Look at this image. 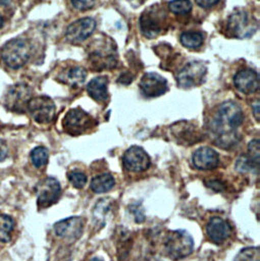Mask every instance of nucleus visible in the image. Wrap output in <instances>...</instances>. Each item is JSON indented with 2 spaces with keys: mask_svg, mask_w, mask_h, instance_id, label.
I'll return each instance as SVG.
<instances>
[{
  "mask_svg": "<svg viewBox=\"0 0 260 261\" xmlns=\"http://www.w3.org/2000/svg\"><path fill=\"white\" fill-rule=\"evenodd\" d=\"M31 95L32 91L29 86L24 84H16L7 91L4 98V105L9 111L23 113L31 100Z\"/></svg>",
  "mask_w": 260,
  "mask_h": 261,
  "instance_id": "nucleus-6",
  "label": "nucleus"
},
{
  "mask_svg": "<svg viewBox=\"0 0 260 261\" xmlns=\"http://www.w3.org/2000/svg\"><path fill=\"white\" fill-rule=\"evenodd\" d=\"M7 153H8L7 146H6L5 142L2 139H0V162L4 161L6 159Z\"/></svg>",
  "mask_w": 260,
  "mask_h": 261,
  "instance_id": "nucleus-32",
  "label": "nucleus"
},
{
  "mask_svg": "<svg viewBox=\"0 0 260 261\" xmlns=\"http://www.w3.org/2000/svg\"><path fill=\"white\" fill-rule=\"evenodd\" d=\"M96 0H71L73 7L77 10L85 11L92 8L95 5Z\"/></svg>",
  "mask_w": 260,
  "mask_h": 261,
  "instance_id": "nucleus-30",
  "label": "nucleus"
},
{
  "mask_svg": "<svg viewBox=\"0 0 260 261\" xmlns=\"http://www.w3.org/2000/svg\"><path fill=\"white\" fill-rule=\"evenodd\" d=\"M84 220L80 217H72L57 222L54 225L55 234L60 238H65L69 242L76 241L83 234Z\"/></svg>",
  "mask_w": 260,
  "mask_h": 261,
  "instance_id": "nucleus-12",
  "label": "nucleus"
},
{
  "mask_svg": "<svg viewBox=\"0 0 260 261\" xmlns=\"http://www.w3.org/2000/svg\"><path fill=\"white\" fill-rule=\"evenodd\" d=\"M169 8L176 14H187L191 11L192 5L189 0H173L169 3Z\"/></svg>",
  "mask_w": 260,
  "mask_h": 261,
  "instance_id": "nucleus-26",
  "label": "nucleus"
},
{
  "mask_svg": "<svg viewBox=\"0 0 260 261\" xmlns=\"http://www.w3.org/2000/svg\"><path fill=\"white\" fill-rule=\"evenodd\" d=\"M27 110L30 112L33 119L40 124H48L55 117V104L46 96L31 98L28 103Z\"/></svg>",
  "mask_w": 260,
  "mask_h": 261,
  "instance_id": "nucleus-4",
  "label": "nucleus"
},
{
  "mask_svg": "<svg viewBox=\"0 0 260 261\" xmlns=\"http://www.w3.org/2000/svg\"><path fill=\"white\" fill-rule=\"evenodd\" d=\"M108 85L109 81L106 76H99L89 83L87 90L92 99L97 102H104L108 98Z\"/></svg>",
  "mask_w": 260,
  "mask_h": 261,
  "instance_id": "nucleus-18",
  "label": "nucleus"
},
{
  "mask_svg": "<svg viewBox=\"0 0 260 261\" xmlns=\"http://www.w3.org/2000/svg\"><path fill=\"white\" fill-rule=\"evenodd\" d=\"M139 88L141 94L147 98H154L162 96L168 90V83L167 81L158 73L148 72L145 73L140 83Z\"/></svg>",
  "mask_w": 260,
  "mask_h": 261,
  "instance_id": "nucleus-13",
  "label": "nucleus"
},
{
  "mask_svg": "<svg viewBox=\"0 0 260 261\" xmlns=\"http://www.w3.org/2000/svg\"><path fill=\"white\" fill-rule=\"evenodd\" d=\"M61 195L59 182L52 177L43 180L37 187V203L40 208H47L56 203Z\"/></svg>",
  "mask_w": 260,
  "mask_h": 261,
  "instance_id": "nucleus-10",
  "label": "nucleus"
},
{
  "mask_svg": "<svg viewBox=\"0 0 260 261\" xmlns=\"http://www.w3.org/2000/svg\"><path fill=\"white\" fill-rule=\"evenodd\" d=\"M115 185L114 177L109 173L96 176L91 182V189L95 193H105L111 190Z\"/></svg>",
  "mask_w": 260,
  "mask_h": 261,
  "instance_id": "nucleus-19",
  "label": "nucleus"
},
{
  "mask_svg": "<svg viewBox=\"0 0 260 261\" xmlns=\"http://www.w3.org/2000/svg\"><path fill=\"white\" fill-rule=\"evenodd\" d=\"M94 125V119L90 114L80 108L71 109L63 119V128L71 135H79L89 130Z\"/></svg>",
  "mask_w": 260,
  "mask_h": 261,
  "instance_id": "nucleus-8",
  "label": "nucleus"
},
{
  "mask_svg": "<svg viewBox=\"0 0 260 261\" xmlns=\"http://www.w3.org/2000/svg\"><path fill=\"white\" fill-rule=\"evenodd\" d=\"M235 261H260L259 247H247L242 249Z\"/></svg>",
  "mask_w": 260,
  "mask_h": 261,
  "instance_id": "nucleus-25",
  "label": "nucleus"
},
{
  "mask_svg": "<svg viewBox=\"0 0 260 261\" xmlns=\"http://www.w3.org/2000/svg\"><path fill=\"white\" fill-rule=\"evenodd\" d=\"M180 42L186 48L197 49L203 43V36L197 32H185L181 35Z\"/></svg>",
  "mask_w": 260,
  "mask_h": 261,
  "instance_id": "nucleus-22",
  "label": "nucleus"
},
{
  "mask_svg": "<svg viewBox=\"0 0 260 261\" xmlns=\"http://www.w3.org/2000/svg\"><path fill=\"white\" fill-rule=\"evenodd\" d=\"M234 84L238 91L243 94H253L258 91L259 79L256 71L252 69H242L234 77Z\"/></svg>",
  "mask_w": 260,
  "mask_h": 261,
  "instance_id": "nucleus-16",
  "label": "nucleus"
},
{
  "mask_svg": "<svg viewBox=\"0 0 260 261\" xmlns=\"http://www.w3.org/2000/svg\"><path fill=\"white\" fill-rule=\"evenodd\" d=\"M96 21L91 17H84L72 22L66 30V39L73 44L87 40L95 31Z\"/></svg>",
  "mask_w": 260,
  "mask_h": 261,
  "instance_id": "nucleus-11",
  "label": "nucleus"
},
{
  "mask_svg": "<svg viewBox=\"0 0 260 261\" xmlns=\"http://www.w3.org/2000/svg\"><path fill=\"white\" fill-rule=\"evenodd\" d=\"M193 239L184 230L169 232L165 240V249L168 256L178 260L187 257L193 251Z\"/></svg>",
  "mask_w": 260,
  "mask_h": 261,
  "instance_id": "nucleus-3",
  "label": "nucleus"
},
{
  "mask_svg": "<svg viewBox=\"0 0 260 261\" xmlns=\"http://www.w3.org/2000/svg\"><path fill=\"white\" fill-rule=\"evenodd\" d=\"M249 159L256 165H259L260 145L258 139H253L248 144Z\"/></svg>",
  "mask_w": 260,
  "mask_h": 261,
  "instance_id": "nucleus-28",
  "label": "nucleus"
},
{
  "mask_svg": "<svg viewBox=\"0 0 260 261\" xmlns=\"http://www.w3.org/2000/svg\"><path fill=\"white\" fill-rule=\"evenodd\" d=\"M220 0H195V2L203 8H210L219 3Z\"/></svg>",
  "mask_w": 260,
  "mask_h": 261,
  "instance_id": "nucleus-31",
  "label": "nucleus"
},
{
  "mask_svg": "<svg viewBox=\"0 0 260 261\" xmlns=\"http://www.w3.org/2000/svg\"><path fill=\"white\" fill-rule=\"evenodd\" d=\"M252 110H253V114L254 117L257 121H259V101H256L254 103V105L252 106Z\"/></svg>",
  "mask_w": 260,
  "mask_h": 261,
  "instance_id": "nucleus-34",
  "label": "nucleus"
},
{
  "mask_svg": "<svg viewBox=\"0 0 260 261\" xmlns=\"http://www.w3.org/2000/svg\"><path fill=\"white\" fill-rule=\"evenodd\" d=\"M14 227L12 218L7 215H0V241L7 243L11 240V233Z\"/></svg>",
  "mask_w": 260,
  "mask_h": 261,
  "instance_id": "nucleus-23",
  "label": "nucleus"
},
{
  "mask_svg": "<svg viewBox=\"0 0 260 261\" xmlns=\"http://www.w3.org/2000/svg\"><path fill=\"white\" fill-rule=\"evenodd\" d=\"M2 25H3V18H2V16L0 15V29L2 28Z\"/></svg>",
  "mask_w": 260,
  "mask_h": 261,
  "instance_id": "nucleus-37",
  "label": "nucleus"
},
{
  "mask_svg": "<svg viewBox=\"0 0 260 261\" xmlns=\"http://www.w3.org/2000/svg\"><path fill=\"white\" fill-rule=\"evenodd\" d=\"M31 56L30 44L23 39H12L8 41L1 49V57L4 63L12 68L22 67Z\"/></svg>",
  "mask_w": 260,
  "mask_h": 261,
  "instance_id": "nucleus-2",
  "label": "nucleus"
},
{
  "mask_svg": "<svg viewBox=\"0 0 260 261\" xmlns=\"http://www.w3.org/2000/svg\"><path fill=\"white\" fill-rule=\"evenodd\" d=\"M86 77H87L86 69L81 66H75V67L69 68L66 71L64 82L66 84H69L72 87H76L84 84Z\"/></svg>",
  "mask_w": 260,
  "mask_h": 261,
  "instance_id": "nucleus-21",
  "label": "nucleus"
},
{
  "mask_svg": "<svg viewBox=\"0 0 260 261\" xmlns=\"http://www.w3.org/2000/svg\"><path fill=\"white\" fill-rule=\"evenodd\" d=\"M206 234L209 238L216 244L225 242L231 234L230 225L221 218H213L206 226Z\"/></svg>",
  "mask_w": 260,
  "mask_h": 261,
  "instance_id": "nucleus-17",
  "label": "nucleus"
},
{
  "mask_svg": "<svg viewBox=\"0 0 260 261\" xmlns=\"http://www.w3.org/2000/svg\"><path fill=\"white\" fill-rule=\"evenodd\" d=\"M68 180L71 183V185L77 189H82L85 187V185L87 184L88 178L87 176L79 171H74V172H70L68 174Z\"/></svg>",
  "mask_w": 260,
  "mask_h": 261,
  "instance_id": "nucleus-27",
  "label": "nucleus"
},
{
  "mask_svg": "<svg viewBox=\"0 0 260 261\" xmlns=\"http://www.w3.org/2000/svg\"><path fill=\"white\" fill-rule=\"evenodd\" d=\"M140 30L144 37L152 39L161 34L165 23V15L158 7L151 6L140 16Z\"/></svg>",
  "mask_w": 260,
  "mask_h": 261,
  "instance_id": "nucleus-9",
  "label": "nucleus"
},
{
  "mask_svg": "<svg viewBox=\"0 0 260 261\" xmlns=\"http://www.w3.org/2000/svg\"><path fill=\"white\" fill-rule=\"evenodd\" d=\"M236 168L240 172H248V171H253V169H257L258 165L254 164L249 158L241 156L236 163Z\"/></svg>",
  "mask_w": 260,
  "mask_h": 261,
  "instance_id": "nucleus-29",
  "label": "nucleus"
},
{
  "mask_svg": "<svg viewBox=\"0 0 260 261\" xmlns=\"http://www.w3.org/2000/svg\"><path fill=\"white\" fill-rule=\"evenodd\" d=\"M49 159V153L47 148L44 146H38L34 148L31 152V160L32 163L36 168H43L47 165Z\"/></svg>",
  "mask_w": 260,
  "mask_h": 261,
  "instance_id": "nucleus-24",
  "label": "nucleus"
},
{
  "mask_svg": "<svg viewBox=\"0 0 260 261\" xmlns=\"http://www.w3.org/2000/svg\"><path fill=\"white\" fill-rule=\"evenodd\" d=\"M146 261H158V260H155V259H148V260H146Z\"/></svg>",
  "mask_w": 260,
  "mask_h": 261,
  "instance_id": "nucleus-38",
  "label": "nucleus"
},
{
  "mask_svg": "<svg viewBox=\"0 0 260 261\" xmlns=\"http://www.w3.org/2000/svg\"><path fill=\"white\" fill-rule=\"evenodd\" d=\"M90 261H104L103 259H101V258H99V257H95V258H93V259H91Z\"/></svg>",
  "mask_w": 260,
  "mask_h": 261,
  "instance_id": "nucleus-36",
  "label": "nucleus"
},
{
  "mask_svg": "<svg viewBox=\"0 0 260 261\" xmlns=\"http://www.w3.org/2000/svg\"><path fill=\"white\" fill-rule=\"evenodd\" d=\"M216 191H223L224 190V185L219 183V181H212V183L209 185Z\"/></svg>",
  "mask_w": 260,
  "mask_h": 261,
  "instance_id": "nucleus-33",
  "label": "nucleus"
},
{
  "mask_svg": "<svg viewBox=\"0 0 260 261\" xmlns=\"http://www.w3.org/2000/svg\"><path fill=\"white\" fill-rule=\"evenodd\" d=\"M255 30L256 22L243 10L232 13L228 19V31L236 38L244 39L250 37L254 34Z\"/></svg>",
  "mask_w": 260,
  "mask_h": 261,
  "instance_id": "nucleus-7",
  "label": "nucleus"
},
{
  "mask_svg": "<svg viewBox=\"0 0 260 261\" xmlns=\"http://www.w3.org/2000/svg\"><path fill=\"white\" fill-rule=\"evenodd\" d=\"M206 66L201 61H192L187 63L178 73V86L183 89H189L199 86L206 74Z\"/></svg>",
  "mask_w": 260,
  "mask_h": 261,
  "instance_id": "nucleus-5",
  "label": "nucleus"
},
{
  "mask_svg": "<svg viewBox=\"0 0 260 261\" xmlns=\"http://www.w3.org/2000/svg\"><path fill=\"white\" fill-rule=\"evenodd\" d=\"M192 162L195 168L202 171L216 169L220 164L218 152L211 147H200L196 149L192 155Z\"/></svg>",
  "mask_w": 260,
  "mask_h": 261,
  "instance_id": "nucleus-15",
  "label": "nucleus"
},
{
  "mask_svg": "<svg viewBox=\"0 0 260 261\" xmlns=\"http://www.w3.org/2000/svg\"><path fill=\"white\" fill-rule=\"evenodd\" d=\"M8 3V0H0V4L1 5H5Z\"/></svg>",
  "mask_w": 260,
  "mask_h": 261,
  "instance_id": "nucleus-35",
  "label": "nucleus"
},
{
  "mask_svg": "<svg viewBox=\"0 0 260 261\" xmlns=\"http://www.w3.org/2000/svg\"><path fill=\"white\" fill-rule=\"evenodd\" d=\"M113 201L110 198H105L100 200L94 210V222L96 224H102V226L106 223V218L112 208Z\"/></svg>",
  "mask_w": 260,
  "mask_h": 261,
  "instance_id": "nucleus-20",
  "label": "nucleus"
},
{
  "mask_svg": "<svg viewBox=\"0 0 260 261\" xmlns=\"http://www.w3.org/2000/svg\"><path fill=\"white\" fill-rule=\"evenodd\" d=\"M123 166L130 172H143L148 169L150 160L146 151L140 146H131L123 155Z\"/></svg>",
  "mask_w": 260,
  "mask_h": 261,
  "instance_id": "nucleus-14",
  "label": "nucleus"
},
{
  "mask_svg": "<svg viewBox=\"0 0 260 261\" xmlns=\"http://www.w3.org/2000/svg\"><path fill=\"white\" fill-rule=\"evenodd\" d=\"M244 120L241 107L232 101L223 103L211 123V130L216 143L224 148H229L238 142L237 129Z\"/></svg>",
  "mask_w": 260,
  "mask_h": 261,
  "instance_id": "nucleus-1",
  "label": "nucleus"
}]
</instances>
